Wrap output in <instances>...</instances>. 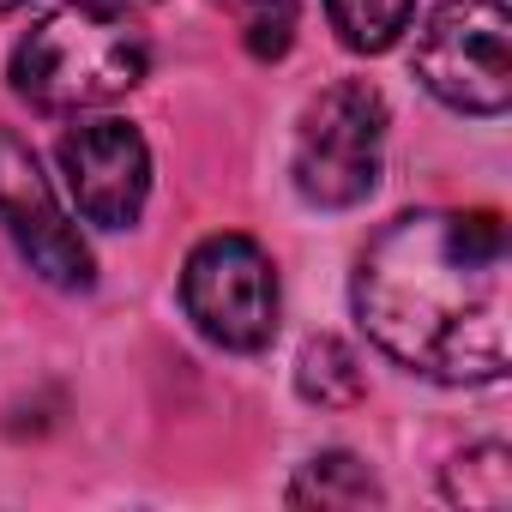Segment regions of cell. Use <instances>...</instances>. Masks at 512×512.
I'll return each mask as SVG.
<instances>
[{"instance_id":"cell-3","label":"cell","mask_w":512,"mask_h":512,"mask_svg":"<svg viewBox=\"0 0 512 512\" xmlns=\"http://www.w3.org/2000/svg\"><path fill=\"white\" fill-rule=\"evenodd\" d=\"M380 151H386V97L368 79H338L326 85L290 151L296 193L320 211H350L380 187Z\"/></svg>"},{"instance_id":"cell-5","label":"cell","mask_w":512,"mask_h":512,"mask_svg":"<svg viewBox=\"0 0 512 512\" xmlns=\"http://www.w3.org/2000/svg\"><path fill=\"white\" fill-rule=\"evenodd\" d=\"M416 79L458 115H506L512 103V13L500 0H446L416 37Z\"/></svg>"},{"instance_id":"cell-1","label":"cell","mask_w":512,"mask_h":512,"mask_svg":"<svg viewBox=\"0 0 512 512\" xmlns=\"http://www.w3.org/2000/svg\"><path fill=\"white\" fill-rule=\"evenodd\" d=\"M512 235L494 211H404L356 260V320L380 356L434 386L506 380Z\"/></svg>"},{"instance_id":"cell-10","label":"cell","mask_w":512,"mask_h":512,"mask_svg":"<svg viewBox=\"0 0 512 512\" xmlns=\"http://www.w3.org/2000/svg\"><path fill=\"white\" fill-rule=\"evenodd\" d=\"M440 488H446V500L464 506V512H506V506H512V452H506L500 440L470 446V452H458V458L446 464Z\"/></svg>"},{"instance_id":"cell-11","label":"cell","mask_w":512,"mask_h":512,"mask_svg":"<svg viewBox=\"0 0 512 512\" xmlns=\"http://www.w3.org/2000/svg\"><path fill=\"white\" fill-rule=\"evenodd\" d=\"M326 19H332V31H338L344 49H356V55H386V49L410 31L416 0H326Z\"/></svg>"},{"instance_id":"cell-13","label":"cell","mask_w":512,"mask_h":512,"mask_svg":"<svg viewBox=\"0 0 512 512\" xmlns=\"http://www.w3.org/2000/svg\"><path fill=\"white\" fill-rule=\"evenodd\" d=\"M13 7H25V0H0V13H13Z\"/></svg>"},{"instance_id":"cell-7","label":"cell","mask_w":512,"mask_h":512,"mask_svg":"<svg viewBox=\"0 0 512 512\" xmlns=\"http://www.w3.org/2000/svg\"><path fill=\"white\" fill-rule=\"evenodd\" d=\"M61 175L85 223L97 229H133L151 199V145L133 121H79L61 139Z\"/></svg>"},{"instance_id":"cell-2","label":"cell","mask_w":512,"mask_h":512,"mask_svg":"<svg viewBox=\"0 0 512 512\" xmlns=\"http://www.w3.org/2000/svg\"><path fill=\"white\" fill-rule=\"evenodd\" d=\"M151 67L145 31L109 0H67L13 49V91L43 115H79L127 97Z\"/></svg>"},{"instance_id":"cell-4","label":"cell","mask_w":512,"mask_h":512,"mask_svg":"<svg viewBox=\"0 0 512 512\" xmlns=\"http://www.w3.org/2000/svg\"><path fill=\"white\" fill-rule=\"evenodd\" d=\"M181 308L193 332L217 350L253 356L278 338V266L253 235H205L181 266Z\"/></svg>"},{"instance_id":"cell-8","label":"cell","mask_w":512,"mask_h":512,"mask_svg":"<svg viewBox=\"0 0 512 512\" xmlns=\"http://www.w3.org/2000/svg\"><path fill=\"white\" fill-rule=\"evenodd\" d=\"M290 506H380L386 500V488H380V476L356 458V452H320V458H308L302 470H296V482H290V494H284Z\"/></svg>"},{"instance_id":"cell-9","label":"cell","mask_w":512,"mask_h":512,"mask_svg":"<svg viewBox=\"0 0 512 512\" xmlns=\"http://www.w3.org/2000/svg\"><path fill=\"white\" fill-rule=\"evenodd\" d=\"M296 392L320 410H350L362 404L368 392V374H362V356L344 344V338H308L302 356H296Z\"/></svg>"},{"instance_id":"cell-12","label":"cell","mask_w":512,"mask_h":512,"mask_svg":"<svg viewBox=\"0 0 512 512\" xmlns=\"http://www.w3.org/2000/svg\"><path fill=\"white\" fill-rule=\"evenodd\" d=\"M217 7L235 19L241 49H247L253 61H284V55H290L302 0H217Z\"/></svg>"},{"instance_id":"cell-6","label":"cell","mask_w":512,"mask_h":512,"mask_svg":"<svg viewBox=\"0 0 512 512\" xmlns=\"http://www.w3.org/2000/svg\"><path fill=\"white\" fill-rule=\"evenodd\" d=\"M0 229L13 235V247L25 253V266L55 284V290H91L97 284V260L79 235V223L61 211L37 151L0 127Z\"/></svg>"}]
</instances>
